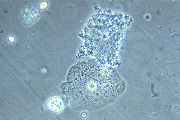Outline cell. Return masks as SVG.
Masks as SVG:
<instances>
[{
  "instance_id": "1",
  "label": "cell",
  "mask_w": 180,
  "mask_h": 120,
  "mask_svg": "<svg viewBox=\"0 0 180 120\" xmlns=\"http://www.w3.org/2000/svg\"><path fill=\"white\" fill-rule=\"evenodd\" d=\"M110 71L95 61L81 62L70 69L63 92L78 109L93 110L114 99L119 87Z\"/></svg>"
},
{
  "instance_id": "2",
  "label": "cell",
  "mask_w": 180,
  "mask_h": 120,
  "mask_svg": "<svg viewBox=\"0 0 180 120\" xmlns=\"http://www.w3.org/2000/svg\"><path fill=\"white\" fill-rule=\"evenodd\" d=\"M47 105L50 108L55 112L60 111L62 108L61 101L56 97L50 99L47 102Z\"/></svg>"
}]
</instances>
